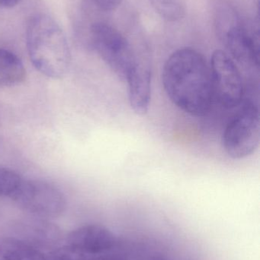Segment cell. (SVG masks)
I'll list each match as a JSON object with an SVG mask.
<instances>
[{"mask_svg": "<svg viewBox=\"0 0 260 260\" xmlns=\"http://www.w3.org/2000/svg\"><path fill=\"white\" fill-rule=\"evenodd\" d=\"M25 77L26 70L21 59L9 50L0 49V88L16 86Z\"/></svg>", "mask_w": 260, "mask_h": 260, "instance_id": "10", "label": "cell"}, {"mask_svg": "<svg viewBox=\"0 0 260 260\" xmlns=\"http://www.w3.org/2000/svg\"><path fill=\"white\" fill-rule=\"evenodd\" d=\"M51 260H123L122 253H85L70 248L67 246L57 247L52 251Z\"/></svg>", "mask_w": 260, "mask_h": 260, "instance_id": "12", "label": "cell"}, {"mask_svg": "<svg viewBox=\"0 0 260 260\" xmlns=\"http://www.w3.org/2000/svg\"><path fill=\"white\" fill-rule=\"evenodd\" d=\"M157 14L168 21H177L186 15L183 0H149Z\"/></svg>", "mask_w": 260, "mask_h": 260, "instance_id": "13", "label": "cell"}, {"mask_svg": "<svg viewBox=\"0 0 260 260\" xmlns=\"http://www.w3.org/2000/svg\"><path fill=\"white\" fill-rule=\"evenodd\" d=\"M92 1L101 10L110 12V11L115 10L120 6L122 0H92Z\"/></svg>", "mask_w": 260, "mask_h": 260, "instance_id": "15", "label": "cell"}, {"mask_svg": "<svg viewBox=\"0 0 260 260\" xmlns=\"http://www.w3.org/2000/svg\"><path fill=\"white\" fill-rule=\"evenodd\" d=\"M21 0H0V8L12 9L20 3Z\"/></svg>", "mask_w": 260, "mask_h": 260, "instance_id": "16", "label": "cell"}, {"mask_svg": "<svg viewBox=\"0 0 260 260\" xmlns=\"http://www.w3.org/2000/svg\"><path fill=\"white\" fill-rule=\"evenodd\" d=\"M214 100L226 108H235L244 102L245 88L242 75L235 60L222 50H215L210 63Z\"/></svg>", "mask_w": 260, "mask_h": 260, "instance_id": "7", "label": "cell"}, {"mask_svg": "<svg viewBox=\"0 0 260 260\" xmlns=\"http://www.w3.org/2000/svg\"><path fill=\"white\" fill-rule=\"evenodd\" d=\"M215 28L233 60L247 70L259 71V36L249 33L233 8L221 3L215 8Z\"/></svg>", "mask_w": 260, "mask_h": 260, "instance_id": "3", "label": "cell"}, {"mask_svg": "<svg viewBox=\"0 0 260 260\" xmlns=\"http://www.w3.org/2000/svg\"><path fill=\"white\" fill-rule=\"evenodd\" d=\"M66 246L85 253H122L119 240L109 229L99 224H87L67 235Z\"/></svg>", "mask_w": 260, "mask_h": 260, "instance_id": "9", "label": "cell"}, {"mask_svg": "<svg viewBox=\"0 0 260 260\" xmlns=\"http://www.w3.org/2000/svg\"><path fill=\"white\" fill-rule=\"evenodd\" d=\"M240 108L226 126L222 144L227 155L243 159L251 155L259 146V110L253 99H244Z\"/></svg>", "mask_w": 260, "mask_h": 260, "instance_id": "4", "label": "cell"}, {"mask_svg": "<svg viewBox=\"0 0 260 260\" xmlns=\"http://www.w3.org/2000/svg\"><path fill=\"white\" fill-rule=\"evenodd\" d=\"M26 45L31 62L41 74L61 79L70 65V47L57 23L44 14L29 19L26 28Z\"/></svg>", "mask_w": 260, "mask_h": 260, "instance_id": "2", "label": "cell"}, {"mask_svg": "<svg viewBox=\"0 0 260 260\" xmlns=\"http://www.w3.org/2000/svg\"><path fill=\"white\" fill-rule=\"evenodd\" d=\"M163 88L171 102L186 114L206 115L214 102L210 66L194 49H180L165 62L162 73Z\"/></svg>", "mask_w": 260, "mask_h": 260, "instance_id": "1", "label": "cell"}, {"mask_svg": "<svg viewBox=\"0 0 260 260\" xmlns=\"http://www.w3.org/2000/svg\"><path fill=\"white\" fill-rule=\"evenodd\" d=\"M11 199L24 212L45 219L61 216L67 208L63 192L42 180H22Z\"/></svg>", "mask_w": 260, "mask_h": 260, "instance_id": "6", "label": "cell"}, {"mask_svg": "<svg viewBox=\"0 0 260 260\" xmlns=\"http://www.w3.org/2000/svg\"><path fill=\"white\" fill-rule=\"evenodd\" d=\"M90 31L94 50L110 69L126 82L142 55L137 53L125 36L109 24L95 23Z\"/></svg>", "mask_w": 260, "mask_h": 260, "instance_id": "5", "label": "cell"}, {"mask_svg": "<svg viewBox=\"0 0 260 260\" xmlns=\"http://www.w3.org/2000/svg\"><path fill=\"white\" fill-rule=\"evenodd\" d=\"M2 260H50L41 250L11 236L0 237Z\"/></svg>", "mask_w": 260, "mask_h": 260, "instance_id": "11", "label": "cell"}, {"mask_svg": "<svg viewBox=\"0 0 260 260\" xmlns=\"http://www.w3.org/2000/svg\"><path fill=\"white\" fill-rule=\"evenodd\" d=\"M6 233L40 250H55L62 238L61 229L56 224L35 216L11 221Z\"/></svg>", "mask_w": 260, "mask_h": 260, "instance_id": "8", "label": "cell"}, {"mask_svg": "<svg viewBox=\"0 0 260 260\" xmlns=\"http://www.w3.org/2000/svg\"><path fill=\"white\" fill-rule=\"evenodd\" d=\"M23 178L9 168L0 167V197L11 198Z\"/></svg>", "mask_w": 260, "mask_h": 260, "instance_id": "14", "label": "cell"}]
</instances>
